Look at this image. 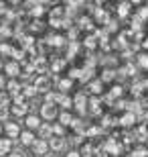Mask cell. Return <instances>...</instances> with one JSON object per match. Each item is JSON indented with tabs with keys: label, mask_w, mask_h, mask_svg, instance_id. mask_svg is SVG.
<instances>
[{
	"label": "cell",
	"mask_w": 148,
	"mask_h": 157,
	"mask_svg": "<svg viewBox=\"0 0 148 157\" xmlns=\"http://www.w3.org/2000/svg\"><path fill=\"white\" fill-rule=\"evenodd\" d=\"M41 114H43V118L51 121V118L57 117V108H55L53 104H43V106H41Z\"/></svg>",
	"instance_id": "obj_1"
},
{
	"label": "cell",
	"mask_w": 148,
	"mask_h": 157,
	"mask_svg": "<svg viewBox=\"0 0 148 157\" xmlns=\"http://www.w3.org/2000/svg\"><path fill=\"white\" fill-rule=\"evenodd\" d=\"M47 149H49V143H47V141H43V139L34 141V145H33V151L37 153V155H45V153H47Z\"/></svg>",
	"instance_id": "obj_2"
},
{
	"label": "cell",
	"mask_w": 148,
	"mask_h": 157,
	"mask_svg": "<svg viewBox=\"0 0 148 157\" xmlns=\"http://www.w3.org/2000/svg\"><path fill=\"white\" fill-rule=\"evenodd\" d=\"M49 147H51L53 151H61L63 147H65V139L63 137H53V139H49Z\"/></svg>",
	"instance_id": "obj_3"
},
{
	"label": "cell",
	"mask_w": 148,
	"mask_h": 157,
	"mask_svg": "<svg viewBox=\"0 0 148 157\" xmlns=\"http://www.w3.org/2000/svg\"><path fill=\"white\" fill-rule=\"evenodd\" d=\"M6 133H8L10 139H16V137H20V128H18L16 122H8L6 124Z\"/></svg>",
	"instance_id": "obj_4"
},
{
	"label": "cell",
	"mask_w": 148,
	"mask_h": 157,
	"mask_svg": "<svg viewBox=\"0 0 148 157\" xmlns=\"http://www.w3.org/2000/svg\"><path fill=\"white\" fill-rule=\"evenodd\" d=\"M33 86H34L37 92H47V90H49V80H47V78H39Z\"/></svg>",
	"instance_id": "obj_5"
},
{
	"label": "cell",
	"mask_w": 148,
	"mask_h": 157,
	"mask_svg": "<svg viewBox=\"0 0 148 157\" xmlns=\"http://www.w3.org/2000/svg\"><path fill=\"white\" fill-rule=\"evenodd\" d=\"M85 104H87V98L83 94H77V96H75V106H77V110H79L81 114L85 112Z\"/></svg>",
	"instance_id": "obj_6"
},
{
	"label": "cell",
	"mask_w": 148,
	"mask_h": 157,
	"mask_svg": "<svg viewBox=\"0 0 148 157\" xmlns=\"http://www.w3.org/2000/svg\"><path fill=\"white\" fill-rule=\"evenodd\" d=\"M34 137H33V133L31 131H27V133H20V143L23 145H34Z\"/></svg>",
	"instance_id": "obj_7"
},
{
	"label": "cell",
	"mask_w": 148,
	"mask_h": 157,
	"mask_svg": "<svg viewBox=\"0 0 148 157\" xmlns=\"http://www.w3.org/2000/svg\"><path fill=\"white\" fill-rule=\"evenodd\" d=\"M12 147V141L10 139H0V155H8Z\"/></svg>",
	"instance_id": "obj_8"
},
{
	"label": "cell",
	"mask_w": 148,
	"mask_h": 157,
	"mask_svg": "<svg viewBox=\"0 0 148 157\" xmlns=\"http://www.w3.org/2000/svg\"><path fill=\"white\" fill-rule=\"evenodd\" d=\"M27 127H29V128H41V121H39V117H34V114L27 117Z\"/></svg>",
	"instance_id": "obj_9"
},
{
	"label": "cell",
	"mask_w": 148,
	"mask_h": 157,
	"mask_svg": "<svg viewBox=\"0 0 148 157\" xmlns=\"http://www.w3.org/2000/svg\"><path fill=\"white\" fill-rule=\"evenodd\" d=\"M39 133H41V139L45 141L47 137H51V135H53V127H49V124H41Z\"/></svg>",
	"instance_id": "obj_10"
},
{
	"label": "cell",
	"mask_w": 148,
	"mask_h": 157,
	"mask_svg": "<svg viewBox=\"0 0 148 157\" xmlns=\"http://www.w3.org/2000/svg\"><path fill=\"white\" fill-rule=\"evenodd\" d=\"M6 71H8V74L14 78V76H18L20 67H18V63H14V61H12V63H6Z\"/></svg>",
	"instance_id": "obj_11"
},
{
	"label": "cell",
	"mask_w": 148,
	"mask_h": 157,
	"mask_svg": "<svg viewBox=\"0 0 148 157\" xmlns=\"http://www.w3.org/2000/svg\"><path fill=\"white\" fill-rule=\"evenodd\" d=\"M12 112H14L16 117H23V114H27V104H14V106H12Z\"/></svg>",
	"instance_id": "obj_12"
},
{
	"label": "cell",
	"mask_w": 148,
	"mask_h": 157,
	"mask_svg": "<svg viewBox=\"0 0 148 157\" xmlns=\"http://www.w3.org/2000/svg\"><path fill=\"white\" fill-rule=\"evenodd\" d=\"M59 118H61V124H73V118H71V114H69V112H65V110L61 112V117H59Z\"/></svg>",
	"instance_id": "obj_13"
},
{
	"label": "cell",
	"mask_w": 148,
	"mask_h": 157,
	"mask_svg": "<svg viewBox=\"0 0 148 157\" xmlns=\"http://www.w3.org/2000/svg\"><path fill=\"white\" fill-rule=\"evenodd\" d=\"M8 90H10L14 96H18V92H20V86H18L14 80H10V82H8Z\"/></svg>",
	"instance_id": "obj_14"
},
{
	"label": "cell",
	"mask_w": 148,
	"mask_h": 157,
	"mask_svg": "<svg viewBox=\"0 0 148 157\" xmlns=\"http://www.w3.org/2000/svg\"><path fill=\"white\" fill-rule=\"evenodd\" d=\"M89 90L93 94H99V92H102V82H91V84H89Z\"/></svg>",
	"instance_id": "obj_15"
},
{
	"label": "cell",
	"mask_w": 148,
	"mask_h": 157,
	"mask_svg": "<svg viewBox=\"0 0 148 157\" xmlns=\"http://www.w3.org/2000/svg\"><path fill=\"white\" fill-rule=\"evenodd\" d=\"M33 67H37V70H39V71H45V67H47L45 59H43V57H39V59H37V61H34V65H33Z\"/></svg>",
	"instance_id": "obj_16"
},
{
	"label": "cell",
	"mask_w": 148,
	"mask_h": 157,
	"mask_svg": "<svg viewBox=\"0 0 148 157\" xmlns=\"http://www.w3.org/2000/svg\"><path fill=\"white\" fill-rule=\"evenodd\" d=\"M59 104L61 106H65V108H69V106L73 104V102H71V98H67V96H59V100H57Z\"/></svg>",
	"instance_id": "obj_17"
},
{
	"label": "cell",
	"mask_w": 148,
	"mask_h": 157,
	"mask_svg": "<svg viewBox=\"0 0 148 157\" xmlns=\"http://www.w3.org/2000/svg\"><path fill=\"white\" fill-rule=\"evenodd\" d=\"M134 121H136V117H134V114H126V117L122 118V121H120V122H122V124H126V127H128V124H132V122H134Z\"/></svg>",
	"instance_id": "obj_18"
},
{
	"label": "cell",
	"mask_w": 148,
	"mask_h": 157,
	"mask_svg": "<svg viewBox=\"0 0 148 157\" xmlns=\"http://www.w3.org/2000/svg\"><path fill=\"white\" fill-rule=\"evenodd\" d=\"M63 37H59V35H53V37H49V43H51V45H61L63 43Z\"/></svg>",
	"instance_id": "obj_19"
},
{
	"label": "cell",
	"mask_w": 148,
	"mask_h": 157,
	"mask_svg": "<svg viewBox=\"0 0 148 157\" xmlns=\"http://www.w3.org/2000/svg\"><path fill=\"white\" fill-rule=\"evenodd\" d=\"M33 8H31V12H33L34 17H39V14H43V6L41 4H31Z\"/></svg>",
	"instance_id": "obj_20"
},
{
	"label": "cell",
	"mask_w": 148,
	"mask_h": 157,
	"mask_svg": "<svg viewBox=\"0 0 148 157\" xmlns=\"http://www.w3.org/2000/svg\"><path fill=\"white\" fill-rule=\"evenodd\" d=\"M8 106H0V121H6L8 118Z\"/></svg>",
	"instance_id": "obj_21"
},
{
	"label": "cell",
	"mask_w": 148,
	"mask_h": 157,
	"mask_svg": "<svg viewBox=\"0 0 148 157\" xmlns=\"http://www.w3.org/2000/svg\"><path fill=\"white\" fill-rule=\"evenodd\" d=\"M0 51L4 53V55H12V53H14V49H12V47H8V45H0Z\"/></svg>",
	"instance_id": "obj_22"
},
{
	"label": "cell",
	"mask_w": 148,
	"mask_h": 157,
	"mask_svg": "<svg viewBox=\"0 0 148 157\" xmlns=\"http://www.w3.org/2000/svg\"><path fill=\"white\" fill-rule=\"evenodd\" d=\"M59 88H61V90H69V88H71V80H61L59 82Z\"/></svg>",
	"instance_id": "obj_23"
},
{
	"label": "cell",
	"mask_w": 148,
	"mask_h": 157,
	"mask_svg": "<svg viewBox=\"0 0 148 157\" xmlns=\"http://www.w3.org/2000/svg\"><path fill=\"white\" fill-rule=\"evenodd\" d=\"M120 94H122V88H120V86H116V88H112V92H110V96H112V98H118Z\"/></svg>",
	"instance_id": "obj_24"
},
{
	"label": "cell",
	"mask_w": 148,
	"mask_h": 157,
	"mask_svg": "<svg viewBox=\"0 0 148 157\" xmlns=\"http://www.w3.org/2000/svg\"><path fill=\"white\" fill-rule=\"evenodd\" d=\"M34 86H24V96H34Z\"/></svg>",
	"instance_id": "obj_25"
},
{
	"label": "cell",
	"mask_w": 148,
	"mask_h": 157,
	"mask_svg": "<svg viewBox=\"0 0 148 157\" xmlns=\"http://www.w3.org/2000/svg\"><path fill=\"white\" fill-rule=\"evenodd\" d=\"M91 110L96 112V114H97V112H99V100H96V98L91 100Z\"/></svg>",
	"instance_id": "obj_26"
},
{
	"label": "cell",
	"mask_w": 148,
	"mask_h": 157,
	"mask_svg": "<svg viewBox=\"0 0 148 157\" xmlns=\"http://www.w3.org/2000/svg\"><path fill=\"white\" fill-rule=\"evenodd\" d=\"M138 61H140V65H142V67H148V55H140V59H138Z\"/></svg>",
	"instance_id": "obj_27"
},
{
	"label": "cell",
	"mask_w": 148,
	"mask_h": 157,
	"mask_svg": "<svg viewBox=\"0 0 148 157\" xmlns=\"http://www.w3.org/2000/svg\"><path fill=\"white\" fill-rule=\"evenodd\" d=\"M0 106H8V96L6 94H0Z\"/></svg>",
	"instance_id": "obj_28"
},
{
	"label": "cell",
	"mask_w": 148,
	"mask_h": 157,
	"mask_svg": "<svg viewBox=\"0 0 148 157\" xmlns=\"http://www.w3.org/2000/svg\"><path fill=\"white\" fill-rule=\"evenodd\" d=\"M53 133L57 135V137H61V133H63V124H57V127H53Z\"/></svg>",
	"instance_id": "obj_29"
},
{
	"label": "cell",
	"mask_w": 148,
	"mask_h": 157,
	"mask_svg": "<svg viewBox=\"0 0 148 157\" xmlns=\"http://www.w3.org/2000/svg\"><path fill=\"white\" fill-rule=\"evenodd\" d=\"M128 14V4H122L120 6V17H126Z\"/></svg>",
	"instance_id": "obj_30"
},
{
	"label": "cell",
	"mask_w": 148,
	"mask_h": 157,
	"mask_svg": "<svg viewBox=\"0 0 148 157\" xmlns=\"http://www.w3.org/2000/svg\"><path fill=\"white\" fill-rule=\"evenodd\" d=\"M61 65H63V61H57V63L53 65V70H55V71H59V70H61Z\"/></svg>",
	"instance_id": "obj_31"
},
{
	"label": "cell",
	"mask_w": 148,
	"mask_h": 157,
	"mask_svg": "<svg viewBox=\"0 0 148 157\" xmlns=\"http://www.w3.org/2000/svg\"><path fill=\"white\" fill-rule=\"evenodd\" d=\"M67 157H81L77 151H71V153H67Z\"/></svg>",
	"instance_id": "obj_32"
},
{
	"label": "cell",
	"mask_w": 148,
	"mask_h": 157,
	"mask_svg": "<svg viewBox=\"0 0 148 157\" xmlns=\"http://www.w3.org/2000/svg\"><path fill=\"white\" fill-rule=\"evenodd\" d=\"M142 155H146V153H144V151H136V153H134L132 157H142Z\"/></svg>",
	"instance_id": "obj_33"
},
{
	"label": "cell",
	"mask_w": 148,
	"mask_h": 157,
	"mask_svg": "<svg viewBox=\"0 0 148 157\" xmlns=\"http://www.w3.org/2000/svg\"><path fill=\"white\" fill-rule=\"evenodd\" d=\"M6 157H23L20 153H12V155H6Z\"/></svg>",
	"instance_id": "obj_34"
},
{
	"label": "cell",
	"mask_w": 148,
	"mask_h": 157,
	"mask_svg": "<svg viewBox=\"0 0 148 157\" xmlns=\"http://www.w3.org/2000/svg\"><path fill=\"white\" fill-rule=\"evenodd\" d=\"M0 12H4V4L2 2H0Z\"/></svg>",
	"instance_id": "obj_35"
},
{
	"label": "cell",
	"mask_w": 148,
	"mask_h": 157,
	"mask_svg": "<svg viewBox=\"0 0 148 157\" xmlns=\"http://www.w3.org/2000/svg\"><path fill=\"white\" fill-rule=\"evenodd\" d=\"M2 86H4V80H2V78H0V88H2Z\"/></svg>",
	"instance_id": "obj_36"
},
{
	"label": "cell",
	"mask_w": 148,
	"mask_h": 157,
	"mask_svg": "<svg viewBox=\"0 0 148 157\" xmlns=\"http://www.w3.org/2000/svg\"><path fill=\"white\" fill-rule=\"evenodd\" d=\"M144 47H148V39H146V43H144Z\"/></svg>",
	"instance_id": "obj_37"
},
{
	"label": "cell",
	"mask_w": 148,
	"mask_h": 157,
	"mask_svg": "<svg viewBox=\"0 0 148 157\" xmlns=\"http://www.w3.org/2000/svg\"><path fill=\"white\" fill-rule=\"evenodd\" d=\"M0 133H2V127H0Z\"/></svg>",
	"instance_id": "obj_38"
},
{
	"label": "cell",
	"mask_w": 148,
	"mask_h": 157,
	"mask_svg": "<svg viewBox=\"0 0 148 157\" xmlns=\"http://www.w3.org/2000/svg\"><path fill=\"white\" fill-rule=\"evenodd\" d=\"M0 157H4V155H0Z\"/></svg>",
	"instance_id": "obj_39"
}]
</instances>
